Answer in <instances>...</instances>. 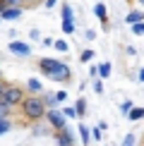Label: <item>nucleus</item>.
I'll list each match as a JSON object with an SVG mask.
<instances>
[{
    "label": "nucleus",
    "instance_id": "obj_1",
    "mask_svg": "<svg viewBox=\"0 0 144 146\" xmlns=\"http://www.w3.org/2000/svg\"><path fill=\"white\" fill-rule=\"evenodd\" d=\"M39 70L43 72L48 79H53V82H70L72 79V72L65 62H60L55 58H41L39 60Z\"/></svg>",
    "mask_w": 144,
    "mask_h": 146
},
{
    "label": "nucleus",
    "instance_id": "obj_2",
    "mask_svg": "<svg viewBox=\"0 0 144 146\" xmlns=\"http://www.w3.org/2000/svg\"><path fill=\"white\" fill-rule=\"evenodd\" d=\"M19 106H22V115L29 120V122H39V120H43L46 106H43V101H41V96H27Z\"/></svg>",
    "mask_w": 144,
    "mask_h": 146
},
{
    "label": "nucleus",
    "instance_id": "obj_3",
    "mask_svg": "<svg viewBox=\"0 0 144 146\" xmlns=\"http://www.w3.org/2000/svg\"><path fill=\"white\" fill-rule=\"evenodd\" d=\"M27 98V94H24V89L22 86H17V84H7L5 86V91H3V103H7L10 108H15V106H19V103Z\"/></svg>",
    "mask_w": 144,
    "mask_h": 146
},
{
    "label": "nucleus",
    "instance_id": "obj_4",
    "mask_svg": "<svg viewBox=\"0 0 144 146\" xmlns=\"http://www.w3.org/2000/svg\"><path fill=\"white\" fill-rule=\"evenodd\" d=\"M43 117L48 120V125H51L55 132H58V129H63V127H67V117H65V115L60 113V110H55V108L46 110V115H43Z\"/></svg>",
    "mask_w": 144,
    "mask_h": 146
},
{
    "label": "nucleus",
    "instance_id": "obj_5",
    "mask_svg": "<svg viewBox=\"0 0 144 146\" xmlns=\"http://www.w3.org/2000/svg\"><path fill=\"white\" fill-rule=\"evenodd\" d=\"M55 146H75V134L70 127H63L55 132Z\"/></svg>",
    "mask_w": 144,
    "mask_h": 146
},
{
    "label": "nucleus",
    "instance_id": "obj_6",
    "mask_svg": "<svg viewBox=\"0 0 144 146\" xmlns=\"http://www.w3.org/2000/svg\"><path fill=\"white\" fill-rule=\"evenodd\" d=\"M10 53H15V55H19V58H29L31 55V46L29 43H24V41H10Z\"/></svg>",
    "mask_w": 144,
    "mask_h": 146
},
{
    "label": "nucleus",
    "instance_id": "obj_7",
    "mask_svg": "<svg viewBox=\"0 0 144 146\" xmlns=\"http://www.w3.org/2000/svg\"><path fill=\"white\" fill-rule=\"evenodd\" d=\"M94 15L99 17V22H101V27H103V31H108V7L101 3V0L94 5Z\"/></svg>",
    "mask_w": 144,
    "mask_h": 146
},
{
    "label": "nucleus",
    "instance_id": "obj_8",
    "mask_svg": "<svg viewBox=\"0 0 144 146\" xmlns=\"http://www.w3.org/2000/svg\"><path fill=\"white\" fill-rule=\"evenodd\" d=\"M22 12H24V7H7V10L0 12V19L3 22H15V19L22 17Z\"/></svg>",
    "mask_w": 144,
    "mask_h": 146
},
{
    "label": "nucleus",
    "instance_id": "obj_9",
    "mask_svg": "<svg viewBox=\"0 0 144 146\" xmlns=\"http://www.w3.org/2000/svg\"><path fill=\"white\" fill-rule=\"evenodd\" d=\"M60 15H63V17H60L63 22H75V10H72L70 3H63V5H60Z\"/></svg>",
    "mask_w": 144,
    "mask_h": 146
},
{
    "label": "nucleus",
    "instance_id": "obj_10",
    "mask_svg": "<svg viewBox=\"0 0 144 146\" xmlns=\"http://www.w3.org/2000/svg\"><path fill=\"white\" fill-rule=\"evenodd\" d=\"M125 22H127L130 27H132V24H137V22H144V12L142 10H130L127 17H125Z\"/></svg>",
    "mask_w": 144,
    "mask_h": 146
},
{
    "label": "nucleus",
    "instance_id": "obj_11",
    "mask_svg": "<svg viewBox=\"0 0 144 146\" xmlns=\"http://www.w3.org/2000/svg\"><path fill=\"white\" fill-rule=\"evenodd\" d=\"M79 139H82V144H84V146L91 141V129H89L87 125H82V122H79Z\"/></svg>",
    "mask_w": 144,
    "mask_h": 146
},
{
    "label": "nucleus",
    "instance_id": "obj_12",
    "mask_svg": "<svg viewBox=\"0 0 144 146\" xmlns=\"http://www.w3.org/2000/svg\"><path fill=\"white\" fill-rule=\"evenodd\" d=\"M142 117H144V108H137V106H132V108H130V113H127V120L137 122V120H142Z\"/></svg>",
    "mask_w": 144,
    "mask_h": 146
},
{
    "label": "nucleus",
    "instance_id": "obj_13",
    "mask_svg": "<svg viewBox=\"0 0 144 146\" xmlns=\"http://www.w3.org/2000/svg\"><path fill=\"white\" fill-rule=\"evenodd\" d=\"M27 89L31 91V94H43V84H41L39 79H29V82H27Z\"/></svg>",
    "mask_w": 144,
    "mask_h": 146
},
{
    "label": "nucleus",
    "instance_id": "obj_14",
    "mask_svg": "<svg viewBox=\"0 0 144 146\" xmlns=\"http://www.w3.org/2000/svg\"><path fill=\"white\" fill-rule=\"evenodd\" d=\"M111 70H113L111 62H101L99 65V79H108V77H111Z\"/></svg>",
    "mask_w": 144,
    "mask_h": 146
},
{
    "label": "nucleus",
    "instance_id": "obj_15",
    "mask_svg": "<svg viewBox=\"0 0 144 146\" xmlns=\"http://www.w3.org/2000/svg\"><path fill=\"white\" fill-rule=\"evenodd\" d=\"M41 101H43L46 110H51V108L58 106V103H55V96H53V94H41Z\"/></svg>",
    "mask_w": 144,
    "mask_h": 146
},
{
    "label": "nucleus",
    "instance_id": "obj_16",
    "mask_svg": "<svg viewBox=\"0 0 144 146\" xmlns=\"http://www.w3.org/2000/svg\"><path fill=\"white\" fill-rule=\"evenodd\" d=\"M53 48H55L58 53H67V50H70L67 41H63V38H53Z\"/></svg>",
    "mask_w": 144,
    "mask_h": 146
},
{
    "label": "nucleus",
    "instance_id": "obj_17",
    "mask_svg": "<svg viewBox=\"0 0 144 146\" xmlns=\"http://www.w3.org/2000/svg\"><path fill=\"white\" fill-rule=\"evenodd\" d=\"M60 113H63V115H65L67 120L77 117V110H75V106H63V108H60Z\"/></svg>",
    "mask_w": 144,
    "mask_h": 146
},
{
    "label": "nucleus",
    "instance_id": "obj_18",
    "mask_svg": "<svg viewBox=\"0 0 144 146\" xmlns=\"http://www.w3.org/2000/svg\"><path fill=\"white\" fill-rule=\"evenodd\" d=\"M10 129H12V122H10L7 117H0V137H3V134H7Z\"/></svg>",
    "mask_w": 144,
    "mask_h": 146
},
{
    "label": "nucleus",
    "instance_id": "obj_19",
    "mask_svg": "<svg viewBox=\"0 0 144 146\" xmlns=\"http://www.w3.org/2000/svg\"><path fill=\"white\" fill-rule=\"evenodd\" d=\"M94 55H96V53L91 50V48H87V50H82V53H79V60H82V62H91Z\"/></svg>",
    "mask_w": 144,
    "mask_h": 146
},
{
    "label": "nucleus",
    "instance_id": "obj_20",
    "mask_svg": "<svg viewBox=\"0 0 144 146\" xmlns=\"http://www.w3.org/2000/svg\"><path fill=\"white\" fill-rule=\"evenodd\" d=\"M75 110H77V117H82V115H87V113H84V110H87V101H84V98H79V101L75 103Z\"/></svg>",
    "mask_w": 144,
    "mask_h": 146
},
{
    "label": "nucleus",
    "instance_id": "obj_21",
    "mask_svg": "<svg viewBox=\"0 0 144 146\" xmlns=\"http://www.w3.org/2000/svg\"><path fill=\"white\" fill-rule=\"evenodd\" d=\"M53 96H55V103H65V101H67V91H65V89L55 91V94H53Z\"/></svg>",
    "mask_w": 144,
    "mask_h": 146
},
{
    "label": "nucleus",
    "instance_id": "obj_22",
    "mask_svg": "<svg viewBox=\"0 0 144 146\" xmlns=\"http://www.w3.org/2000/svg\"><path fill=\"white\" fill-rule=\"evenodd\" d=\"M132 34H135V36H144V22L132 24Z\"/></svg>",
    "mask_w": 144,
    "mask_h": 146
},
{
    "label": "nucleus",
    "instance_id": "obj_23",
    "mask_svg": "<svg viewBox=\"0 0 144 146\" xmlns=\"http://www.w3.org/2000/svg\"><path fill=\"white\" fill-rule=\"evenodd\" d=\"M63 34H75V22H63Z\"/></svg>",
    "mask_w": 144,
    "mask_h": 146
},
{
    "label": "nucleus",
    "instance_id": "obj_24",
    "mask_svg": "<svg viewBox=\"0 0 144 146\" xmlns=\"http://www.w3.org/2000/svg\"><path fill=\"white\" fill-rule=\"evenodd\" d=\"M10 110H12V108L7 106V103H3V101H0V117H7V115H10Z\"/></svg>",
    "mask_w": 144,
    "mask_h": 146
},
{
    "label": "nucleus",
    "instance_id": "obj_25",
    "mask_svg": "<svg viewBox=\"0 0 144 146\" xmlns=\"http://www.w3.org/2000/svg\"><path fill=\"white\" fill-rule=\"evenodd\" d=\"M94 91H96V94H103V82H101V79H94Z\"/></svg>",
    "mask_w": 144,
    "mask_h": 146
},
{
    "label": "nucleus",
    "instance_id": "obj_26",
    "mask_svg": "<svg viewBox=\"0 0 144 146\" xmlns=\"http://www.w3.org/2000/svg\"><path fill=\"white\" fill-rule=\"evenodd\" d=\"M130 108H132V101H123V103H120V110H123L125 115L130 113Z\"/></svg>",
    "mask_w": 144,
    "mask_h": 146
},
{
    "label": "nucleus",
    "instance_id": "obj_27",
    "mask_svg": "<svg viewBox=\"0 0 144 146\" xmlns=\"http://www.w3.org/2000/svg\"><path fill=\"white\" fill-rule=\"evenodd\" d=\"M123 146H135V134H127V137H125Z\"/></svg>",
    "mask_w": 144,
    "mask_h": 146
},
{
    "label": "nucleus",
    "instance_id": "obj_28",
    "mask_svg": "<svg viewBox=\"0 0 144 146\" xmlns=\"http://www.w3.org/2000/svg\"><path fill=\"white\" fill-rule=\"evenodd\" d=\"M91 139H96V141H101V129H99V127H94V129H91Z\"/></svg>",
    "mask_w": 144,
    "mask_h": 146
},
{
    "label": "nucleus",
    "instance_id": "obj_29",
    "mask_svg": "<svg viewBox=\"0 0 144 146\" xmlns=\"http://www.w3.org/2000/svg\"><path fill=\"white\" fill-rule=\"evenodd\" d=\"M7 7H22V0H5Z\"/></svg>",
    "mask_w": 144,
    "mask_h": 146
},
{
    "label": "nucleus",
    "instance_id": "obj_30",
    "mask_svg": "<svg viewBox=\"0 0 144 146\" xmlns=\"http://www.w3.org/2000/svg\"><path fill=\"white\" fill-rule=\"evenodd\" d=\"M29 36H31L34 41H41V34H39V29H31V34H29Z\"/></svg>",
    "mask_w": 144,
    "mask_h": 146
},
{
    "label": "nucleus",
    "instance_id": "obj_31",
    "mask_svg": "<svg viewBox=\"0 0 144 146\" xmlns=\"http://www.w3.org/2000/svg\"><path fill=\"white\" fill-rule=\"evenodd\" d=\"M89 74L96 79V77H99V67H96V65H91V67H89Z\"/></svg>",
    "mask_w": 144,
    "mask_h": 146
},
{
    "label": "nucleus",
    "instance_id": "obj_32",
    "mask_svg": "<svg viewBox=\"0 0 144 146\" xmlns=\"http://www.w3.org/2000/svg\"><path fill=\"white\" fill-rule=\"evenodd\" d=\"M43 5L51 10V7H55V5H58V0H43Z\"/></svg>",
    "mask_w": 144,
    "mask_h": 146
},
{
    "label": "nucleus",
    "instance_id": "obj_33",
    "mask_svg": "<svg viewBox=\"0 0 144 146\" xmlns=\"http://www.w3.org/2000/svg\"><path fill=\"white\" fill-rule=\"evenodd\" d=\"M96 127H99V129H101V132H103V129H108V122H106V120H101V122H99V125H96Z\"/></svg>",
    "mask_w": 144,
    "mask_h": 146
},
{
    "label": "nucleus",
    "instance_id": "obj_34",
    "mask_svg": "<svg viewBox=\"0 0 144 146\" xmlns=\"http://www.w3.org/2000/svg\"><path fill=\"white\" fill-rule=\"evenodd\" d=\"M87 38H89V41L96 38V31H94V29H89V31H87Z\"/></svg>",
    "mask_w": 144,
    "mask_h": 146
},
{
    "label": "nucleus",
    "instance_id": "obj_35",
    "mask_svg": "<svg viewBox=\"0 0 144 146\" xmlns=\"http://www.w3.org/2000/svg\"><path fill=\"white\" fill-rule=\"evenodd\" d=\"M5 86H7V84H5L3 79H0V98H3V91H5Z\"/></svg>",
    "mask_w": 144,
    "mask_h": 146
},
{
    "label": "nucleus",
    "instance_id": "obj_36",
    "mask_svg": "<svg viewBox=\"0 0 144 146\" xmlns=\"http://www.w3.org/2000/svg\"><path fill=\"white\" fill-rule=\"evenodd\" d=\"M27 3V5H36V3H41V0H22V5Z\"/></svg>",
    "mask_w": 144,
    "mask_h": 146
},
{
    "label": "nucleus",
    "instance_id": "obj_37",
    "mask_svg": "<svg viewBox=\"0 0 144 146\" xmlns=\"http://www.w3.org/2000/svg\"><path fill=\"white\" fill-rule=\"evenodd\" d=\"M3 10H7V3H5V0H0V12Z\"/></svg>",
    "mask_w": 144,
    "mask_h": 146
},
{
    "label": "nucleus",
    "instance_id": "obj_38",
    "mask_svg": "<svg viewBox=\"0 0 144 146\" xmlns=\"http://www.w3.org/2000/svg\"><path fill=\"white\" fill-rule=\"evenodd\" d=\"M139 82H144V67H142V72H139Z\"/></svg>",
    "mask_w": 144,
    "mask_h": 146
},
{
    "label": "nucleus",
    "instance_id": "obj_39",
    "mask_svg": "<svg viewBox=\"0 0 144 146\" xmlns=\"http://www.w3.org/2000/svg\"><path fill=\"white\" fill-rule=\"evenodd\" d=\"M139 3H142V5H144V0H139Z\"/></svg>",
    "mask_w": 144,
    "mask_h": 146
},
{
    "label": "nucleus",
    "instance_id": "obj_40",
    "mask_svg": "<svg viewBox=\"0 0 144 146\" xmlns=\"http://www.w3.org/2000/svg\"><path fill=\"white\" fill-rule=\"evenodd\" d=\"M0 79H3V74H0Z\"/></svg>",
    "mask_w": 144,
    "mask_h": 146
},
{
    "label": "nucleus",
    "instance_id": "obj_41",
    "mask_svg": "<svg viewBox=\"0 0 144 146\" xmlns=\"http://www.w3.org/2000/svg\"><path fill=\"white\" fill-rule=\"evenodd\" d=\"M96 3H99V0H96Z\"/></svg>",
    "mask_w": 144,
    "mask_h": 146
}]
</instances>
